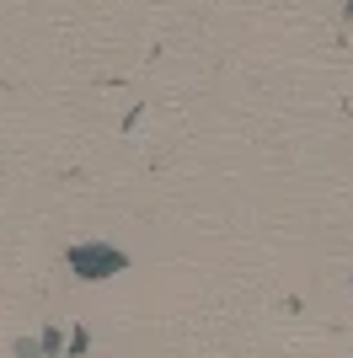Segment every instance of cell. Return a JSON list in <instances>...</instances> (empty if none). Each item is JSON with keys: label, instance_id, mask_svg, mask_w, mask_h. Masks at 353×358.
Wrapping results in <instances>:
<instances>
[{"label": "cell", "instance_id": "obj_2", "mask_svg": "<svg viewBox=\"0 0 353 358\" xmlns=\"http://www.w3.org/2000/svg\"><path fill=\"white\" fill-rule=\"evenodd\" d=\"M86 348H91V331H86V327H75V331H70V353L81 358V353H86Z\"/></svg>", "mask_w": 353, "mask_h": 358}, {"label": "cell", "instance_id": "obj_1", "mask_svg": "<svg viewBox=\"0 0 353 358\" xmlns=\"http://www.w3.org/2000/svg\"><path fill=\"white\" fill-rule=\"evenodd\" d=\"M129 268V257L118 252V246H107V241H81V246H70V273L75 278H113V273Z\"/></svg>", "mask_w": 353, "mask_h": 358}]
</instances>
